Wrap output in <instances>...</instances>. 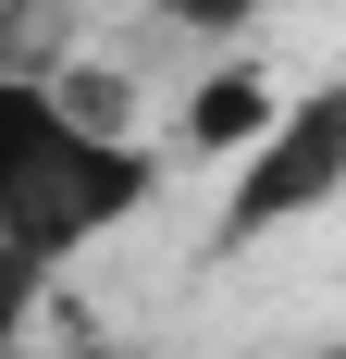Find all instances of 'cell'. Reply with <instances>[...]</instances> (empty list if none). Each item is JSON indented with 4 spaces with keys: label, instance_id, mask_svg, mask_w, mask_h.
Instances as JSON below:
<instances>
[{
    "label": "cell",
    "instance_id": "52a82bcc",
    "mask_svg": "<svg viewBox=\"0 0 346 359\" xmlns=\"http://www.w3.org/2000/svg\"><path fill=\"white\" fill-rule=\"evenodd\" d=\"M310 359H346V347H310Z\"/></svg>",
    "mask_w": 346,
    "mask_h": 359
},
{
    "label": "cell",
    "instance_id": "3957f363",
    "mask_svg": "<svg viewBox=\"0 0 346 359\" xmlns=\"http://www.w3.org/2000/svg\"><path fill=\"white\" fill-rule=\"evenodd\" d=\"M284 111V87L260 62H223V74H198V100H186V149H210V161H235L260 124Z\"/></svg>",
    "mask_w": 346,
    "mask_h": 359
},
{
    "label": "cell",
    "instance_id": "6da1fadb",
    "mask_svg": "<svg viewBox=\"0 0 346 359\" xmlns=\"http://www.w3.org/2000/svg\"><path fill=\"white\" fill-rule=\"evenodd\" d=\"M148 186H161V161L137 137L62 111L50 74H0V248L62 273L74 248H99L111 223L148 211Z\"/></svg>",
    "mask_w": 346,
    "mask_h": 359
},
{
    "label": "cell",
    "instance_id": "7a4b0ae2",
    "mask_svg": "<svg viewBox=\"0 0 346 359\" xmlns=\"http://www.w3.org/2000/svg\"><path fill=\"white\" fill-rule=\"evenodd\" d=\"M334 186H346V87H310V100H284L272 124L235 149L223 248H247V236H284V223H310Z\"/></svg>",
    "mask_w": 346,
    "mask_h": 359
},
{
    "label": "cell",
    "instance_id": "8992f818",
    "mask_svg": "<svg viewBox=\"0 0 346 359\" xmlns=\"http://www.w3.org/2000/svg\"><path fill=\"white\" fill-rule=\"evenodd\" d=\"M0 13H50V0H0Z\"/></svg>",
    "mask_w": 346,
    "mask_h": 359
},
{
    "label": "cell",
    "instance_id": "277c9868",
    "mask_svg": "<svg viewBox=\"0 0 346 359\" xmlns=\"http://www.w3.org/2000/svg\"><path fill=\"white\" fill-rule=\"evenodd\" d=\"M37 297H50V273H37L25 248H0V347H13V334L37 323Z\"/></svg>",
    "mask_w": 346,
    "mask_h": 359
},
{
    "label": "cell",
    "instance_id": "5b68a950",
    "mask_svg": "<svg viewBox=\"0 0 346 359\" xmlns=\"http://www.w3.org/2000/svg\"><path fill=\"white\" fill-rule=\"evenodd\" d=\"M161 25H198V37H235V25H260V0H161Z\"/></svg>",
    "mask_w": 346,
    "mask_h": 359
}]
</instances>
